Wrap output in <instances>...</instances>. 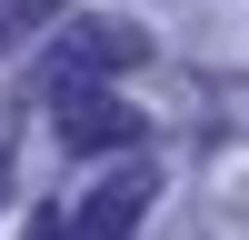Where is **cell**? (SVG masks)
<instances>
[{
	"label": "cell",
	"instance_id": "obj_1",
	"mask_svg": "<svg viewBox=\"0 0 249 240\" xmlns=\"http://www.w3.org/2000/svg\"><path fill=\"white\" fill-rule=\"evenodd\" d=\"M50 110H60V140L70 150H130L140 140V110L100 80H50Z\"/></svg>",
	"mask_w": 249,
	"mask_h": 240
},
{
	"label": "cell",
	"instance_id": "obj_2",
	"mask_svg": "<svg viewBox=\"0 0 249 240\" xmlns=\"http://www.w3.org/2000/svg\"><path fill=\"white\" fill-rule=\"evenodd\" d=\"M150 200H160V170H150V160H130V170H110L100 190H80V210L60 220V240H130Z\"/></svg>",
	"mask_w": 249,
	"mask_h": 240
},
{
	"label": "cell",
	"instance_id": "obj_3",
	"mask_svg": "<svg viewBox=\"0 0 249 240\" xmlns=\"http://www.w3.org/2000/svg\"><path fill=\"white\" fill-rule=\"evenodd\" d=\"M140 60H150V40H140L130 20H80V30L60 40L50 80H120V70H140Z\"/></svg>",
	"mask_w": 249,
	"mask_h": 240
},
{
	"label": "cell",
	"instance_id": "obj_4",
	"mask_svg": "<svg viewBox=\"0 0 249 240\" xmlns=\"http://www.w3.org/2000/svg\"><path fill=\"white\" fill-rule=\"evenodd\" d=\"M60 20V0H0V50H10L20 30H50Z\"/></svg>",
	"mask_w": 249,
	"mask_h": 240
},
{
	"label": "cell",
	"instance_id": "obj_5",
	"mask_svg": "<svg viewBox=\"0 0 249 240\" xmlns=\"http://www.w3.org/2000/svg\"><path fill=\"white\" fill-rule=\"evenodd\" d=\"M0 190H10V120H0Z\"/></svg>",
	"mask_w": 249,
	"mask_h": 240
}]
</instances>
